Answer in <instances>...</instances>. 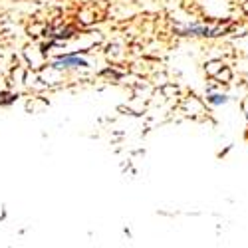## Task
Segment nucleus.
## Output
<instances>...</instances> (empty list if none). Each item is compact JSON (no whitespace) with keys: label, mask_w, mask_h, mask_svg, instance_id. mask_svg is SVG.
<instances>
[{"label":"nucleus","mask_w":248,"mask_h":248,"mask_svg":"<svg viewBox=\"0 0 248 248\" xmlns=\"http://www.w3.org/2000/svg\"><path fill=\"white\" fill-rule=\"evenodd\" d=\"M211 101L218 106V103H224V101H226V97H224V95H213V97H211Z\"/></svg>","instance_id":"f03ea898"},{"label":"nucleus","mask_w":248,"mask_h":248,"mask_svg":"<svg viewBox=\"0 0 248 248\" xmlns=\"http://www.w3.org/2000/svg\"><path fill=\"white\" fill-rule=\"evenodd\" d=\"M56 68H64V66H88V62L86 60H79L76 56H64V58H60L56 60Z\"/></svg>","instance_id":"f257e3e1"}]
</instances>
